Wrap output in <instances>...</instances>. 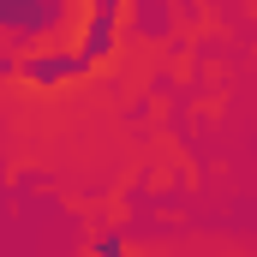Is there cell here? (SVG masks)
<instances>
[{
    "label": "cell",
    "instance_id": "6da1fadb",
    "mask_svg": "<svg viewBox=\"0 0 257 257\" xmlns=\"http://www.w3.org/2000/svg\"><path fill=\"white\" fill-rule=\"evenodd\" d=\"M78 72H90L84 54H42V60L24 66V78H30V84H60V78H78Z\"/></svg>",
    "mask_w": 257,
    "mask_h": 257
},
{
    "label": "cell",
    "instance_id": "7a4b0ae2",
    "mask_svg": "<svg viewBox=\"0 0 257 257\" xmlns=\"http://www.w3.org/2000/svg\"><path fill=\"white\" fill-rule=\"evenodd\" d=\"M18 12H24V0H0V24H18Z\"/></svg>",
    "mask_w": 257,
    "mask_h": 257
}]
</instances>
